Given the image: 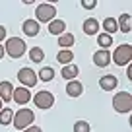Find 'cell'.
<instances>
[{
	"instance_id": "1",
	"label": "cell",
	"mask_w": 132,
	"mask_h": 132,
	"mask_svg": "<svg viewBox=\"0 0 132 132\" xmlns=\"http://www.w3.org/2000/svg\"><path fill=\"white\" fill-rule=\"evenodd\" d=\"M33 120H35V115H33V111H31V109L21 107L20 111L14 113L12 124H14V128H16V130H25L27 126H31V124H33Z\"/></svg>"
},
{
	"instance_id": "2",
	"label": "cell",
	"mask_w": 132,
	"mask_h": 132,
	"mask_svg": "<svg viewBox=\"0 0 132 132\" xmlns=\"http://www.w3.org/2000/svg\"><path fill=\"white\" fill-rule=\"evenodd\" d=\"M27 47H25V41L20 37H10L6 39V47H4V53L8 54L10 58H20L25 54Z\"/></svg>"
},
{
	"instance_id": "3",
	"label": "cell",
	"mask_w": 132,
	"mask_h": 132,
	"mask_svg": "<svg viewBox=\"0 0 132 132\" xmlns=\"http://www.w3.org/2000/svg\"><path fill=\"white\" fill-rule=\"evenodd\" d=\"M113 109L117 113H130L132 111V93L130 91H119L113 97Z\"/></svg>"
},
{
	"instance_id": "4",
	"label": "cell",
	"mask_w": 132,
	"mask_h": 132,
	"mask_svg": "<svg viewBox=\"0 0 132 132\" xmlns=\"http://www.w3.org/2000/svg\"><path fill=\"white\" fill-rule=\"evenodd\" d=\"M130 58H132V47L128 43L119 45L115 49V53L111 54V60H115V64H119V66H126L130 62Z\"/></svg>"
},
{
	"instance_id": "5",
	"label": "cell",
	"mask_w": 132,
	"mask_h": 132,
	"mask_svg": "<svg viewBox=\"0 0 132 132\" xmlns=\"http://www.w3.org/2000/svg\"><path fill=\"white\" fill-rule=\"evenodd\" d=\"M35 21L37 23H41V21H45V23H51V21L54 20V16H56V8H54L53 4H47V2H43V4H37V10H35Z\"/></svg>"
},
{
	"instance_id": "6",
	"label": "cell",
	"mask_w": 132,
	"mask_h": 132,
	"mask_svg": "<svg viewBox=\"0 0 132 132\" xmlns=\"http://www.w3.org/2000/svg\"><path fill=\"white\" fill-rule=\"evenodd\" d=\"M33 103H35V107L37 109H51L54 105V95L51 93V91H47V89H41V91H37V93L33 95Z\"/></svg>"
},
{
	"instance_id": "7",
	"label": "cell",
	"mask_w": 132,
	"mask_h": 132,
	"mask_svg": "<svg viewBox=\"0 0 132 132\" xmlns=\"http://www.w3.org/2000/svg\"><path fill=\"white\" fill-rule=\"evenodd\" d=\"M18 80H20V84L23 87H33L35 86V84H37V74H35V72L31 70V68H20V70H18Z\"/></svg>"
},
{
	"instance_id": "8",
	"label": "cell",
	"mask_w": 132,
	"mask_h": 132,
	"mask_svg": "<svg viewBox=\"0 0 132 132\" xmlns=\"http://www.w3.org/2000/svg\"><path fill=\"white\" fill-rule=\"evenodd\" d=\"M12 99L16 101L18 105H25L31 101V91L27 89V87L20 86V87H14V93H12Z\"/></svg>"
},
{
	"instance_id": "9",
	"label": "cell",
	"mask_w": 132,
	"mask_h": 132,
	"mask_svg": "<svg viewBox=\"0 0 132 132\" xmlns=\"http://www.w3.org/2000/svg\"><path fill=\"white\" fill-rule=\"evenodd\" d=\"M12 93H14V86L8 82V80L0 82V101H2V103L8 105L10 101H12Z\"/></svg>"
},
{
	"instance_id": "10",
	"label": "cell",
	"mask_w": 132,
	"mask_h": 132,
	"mask_svg": "<svg viewBox=\"0 0 132 132\" xmlns=\"http://www.w3.org/2000/svg\"><path fill=\"white\" fill-rule=\"evenodd\" d=\"M119 86V80H117L115 74H107L99 80V87L103 91H115V87Z\"/></svg>"
},
{
	"instance_id": "11",
	"label": "cell",
	"mask_w": 132,
	"mask_h": 132,
	"mask_svg": "<svg viewBox=\"0 0 132 132\" xmlns=\"http://www.w3.org/2000/svg\"><path fill=\"white\" fill-rule=\"evenodd\" d=\"M21 29H23V33L27 37H37L39 31H41V25H39L35 20H25L23 23H21Z\"/></svg>"
},
{
	"instance_id": "12",
	"label": "cell",
	"mask_w": 132,
	"mask_h": 132,
	"mask_svg": "<svg viewBox=\"0 0 132 132\" xmlns=\"http://www.w3.org/2000/svg\"><path fill=\"white\" fill-rule=\"evenodd\" d=\"M109 62H111V53L105 49L97 51V53L93 54V64L99 66V68H105V66H109Z\"/></svg>"
},
{
	"instance_id": "13",
	"label": "cell",
	"mask_w": 132,
	"mask_h": 132,
	"mask_svg": "<svg viewBox=\"0 0 132 132\" xmlns=\"http://www.w3.org/2000/svg\"><path fill=\"white\" fill-rule=\"evenodd\" d=\"M84 93V84L78 82V80H72V82L66 84V95L70 97H80Z\"/></svg>"
},
{
	"instance_id": "14",
	"label": "cell",
	"mask_w": 132,
	"mask_h": 132,
	"mask_svg": "<svg viewBox=\"0 0 132 132\" xmlns=\"http://www.w3.org/2000/svg\"><path fill=\"white\" fill-rule=\"evenodd\" d=\"M117 25H119V31L130 33V29H132V16L130 14H120L119 20H117Z\"/></svg>"
},
{
	"instance_id": "15",
	"label": "cell",
	"mask_w": 132,
	"mask_h": 132,
	"mask_svg": "<svg viewBox=\"0 0 132 132\" xmlns=\"http://www.w3.org/2000/svg\"><path fill=\"white\" fill-rule=\"evenodd\" d=\"M80 74V70H78V66L72 62V64H66V66H62V78L66 80V82H72V80H76V76Z\"/></svg>"
},
{
	"instance_id": "16",
	"label": "cell",
	"mask_w": 132,
	"mask_h": 132,
	"mask_svg": "<svg viewBox=\"0 0 132 132\" xmlns=\"http://www.w3.org/2000/svg\"><path fill=\"white\" fill-rule=\"evenodd\" d=\"M82 27H84V33H86V35H97L99 33V21L95 20V18H87Z\"/></svg>"
},
{
	"instance_id": "17",
	"label": "cell",
	"mask_w": 132,
	"mask_h": 132,
	"mask_svg": "<svg viewBox=\"0 0 132 132\" xmlns=\"http://www.w3.org/2000/svg\"><path fill=\"white\" fill-rule=\"evenodd\" d=\"M76 43V37L72 35V33H62V35H58V47L60 49H70L72 45Z\"/></svg>"
},
{
	"instance_id": "18",
	"label": "cell",
	"mask_w": 132,
	"mask_h": 132,
	"mask_svg": "<svg viewBox=\"0 0 132 132\" xmlns=\"http://www.w3.org/2000/svg\"><path fill=\"white\" fill-rule=\"evenodd\" d=\"M56 60L60 62L62 66L72 64V60H74V53H72L70 49H60V53L56 54Z\"/></svg>"
},
{
	"instance_id": "19",
	"label": "cell",
	"mask_w": 132,
	"mask_h": 132,
	"mask_svg": "<svg viewBox=\"0 0 132 132\" xmlns=\"http://www.w3.org/2000/svg\"><path fill=\"white\" fill-rule=\"evenodd\" d=\"M64 29H66V23L62 20H53L49 23V33H51V35H62Z\"/></svg>"
},
{
	"instance_id": "20",
	"label": "cell",
	"mask_w": 132,
	"mask_h": 132,
	"mask_svg": "<svg viewBox=\"0 0 132 132\" xmlns=\"http://www.w3.org/2000/svg\"><path fill=\"white\" fill-rule=\"evenodd\" d=\"M101 25H103L105 33H107V35H111V37H113V33H115V31H119V25H117V20H115V18H105Z\"/></svg>"
},
{
	"instance_id": "21",
	"label": "cell",
	"mask_w": 132,
	"mask_h": 132,
	"mask_svg": "<svg viewBox=\"0 0 132 132\" xmlns=\"http://www.w3.org/2000/svg\"><path fill=\"white\" fill-rule=\"evenodd\" d=\"M29 60L31 62H43L45 60V51L41 49V47H33V49H29Z\"/></svg>"
},
{
	"instance_id": "22",
	"label": "cell",
	"mask_w": 132,
	"mask_h": 132,
	"mask_svg": "<svg viewBox=\"0 0 132 132\" xmlns=\"http://www.w3.org/2000/svg\"><path fill=\"white\" fill-rule=\"evenodd\" d=\"M12 119H14V111L10 107H2V111H0V124L8 126V124H12Z\"/></svg>"
},
{
	"instance_id": "23",
	"label": "cell",
	"mask_w": 132,
	"mask_h": 132,
	"mask_svg": "<svg viewBox=\"0 0 132 132\" xmlns=\"http://www.w3.org/2000/svg\"><path fill=\"white\" fill-rule=\"evenodd\" d=\"M97 45L101 47V49L109 51V47L113 45V37L107 35V33H97Z\"/></svg>"
},
{
	"instance_id": "24",
	"label": "cell",
	"mask_w": 132,
	"mask_h": 132,
	"mask_svg": "<svg viewBox=\"0 0 132 132\" xmlns=\"http://www.w3.org/2000/svg\"><path fill=\"white\" fill-rule=\"evenodd\" d=\"M37 78L41 80V82H51V80L54 78V70L51 68V66H45V68H41V70H39Z\"/></svg>"
},
{
	"instance_id": "25",
	"label": "cell",
	"mask_w": 132,
	"mask_h": 132,
	"mask_svg": "<svg viewBox=\"0 0 132 132\" xmlns=\"http://www.w3.org/2000/svg\"><path fill=\"white\" fill-rule=\"evenodd\" d=\"M91 126L87 120H76L74 122V132H89Z\"/></svg>"
},
{
	"instance_id": "26",
	"label": "cell",
	"mask_w": 132,
	"mask_h": 132,
	"mask_svg": "<svg viewBox=\"0 0 132 132\" xmlns=\"http://www.w3.org/2000/svg\"><path fill=\"white\" fill-rule=\"evenodd\" d=\"M97 6V0H82V8L86 10H93Z\"/></svg>"
},
{
	"instance_id": "27",
	"label": "cell",
	"mask_w": 132,
	"mask_h": 132,
	"mask_svg": "<svg viewBox=\"0 0 132 132\" xmlns=\"http://www.w3.org/2000/svg\"><path fill=\"white\" fill-rule=\"evenodd\" d=\"M23 132H43V130H41L39 126H35V124H31V126H27Z\"/></svg>"
},
{
	"instance_id": "28",
	"label": "cell",
	"mask_w": 132,
	"mask_h": 132,
	"mask_svg": "<svg viewBox=\"0 0 132 132\" xmlns=\"http://www.w3.org/2000/svg\"><path fill=\"white\" fill-rule=\"evenodd\" d=\"M6 39V27H2V25H0V43L4 41Z\"/></svg>"
},
{
	"instance_id": "29",
	"label": "cell",
	"mask_w": 132,
	"mask_h": 132,
	"mask_svg": "<svg viewBox=\"0 0 132 132\" xmlns=\"http://www.w3.org/2000/svg\"><path fill=\"white\" fill-rule=\"evenodd\" d=\"M126 76L128 80H132V66H126Z\"/></svg>"
},
{
	"instance_id": "30",
	"label": "cell",
	"mask_w": 132,
	"mask_h": 132,
	"mask_svg": "<svg viewBox=\"0 0 132 132\" xmlns=\"http://www.w3.org/2000/svg\"><path fill=\"white\" fill-rule=\"evenodd\" d=\"M4 54H6V53H4V45H0V60L4 58Z\"/></svg>"
},
{
	"instance_id": "31",
	"label": "cell",
	"mask_w": 132,
	"mask_h": 132,
	"mask_svg": "<svg viewBox=\"0 0 132 132\" xmlns=\"http://www.w3.org/2000/svg\"><path fill=\"white\" fill-rule=\"evenodd\" d=\"M2 107H4V103H2V101H0V111H2Z\"/></svg>"
}]
</instances>
